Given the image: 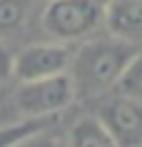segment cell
<instances>
[{
	"label": "cell",
	"instance_id": "obj_1",
	"mask_svg": "<svg viewBox=\"0 0 142 147\" xmlns=\"http://www.w3.org/2000/svg\"><path fill=\"white\" fill-rule=\"evenodd\" d=\"M137 50L140 47L130 45L110 32L105 38L82 40V45L72 53L70 70H67L75 87V97L95 100L115 90Z\"/></svg>",
	"mask_w": 142,
	"mask_h": 147
},
{
	"label": "cell",
	"instance_id": "obj_2",
	"mask_svg": "<svg viewBox=\"0 0 142 147\" xmlns=\"http://www.w3.org/2000/svg\"><path fill=\"white\" fill-rule=\"evenodd\" d=\"M105 28L102 0H47L42 10V30L57 42L87 40Z\"/></svg>",
	"mask_w": 142,
	"mask_h": 147
},
{
	"label": "cell",
	"instance_id": "obj_3",
	"mask_svg": "<svg viewBox=\"0 0 142 147\" xmlns=\"http://www.w3.org/2000/svg\"><path fill=\"white\" fill-rule=\"evenodd\" d=\"M75 97V87L67 72L63 75H52V78L42 80H30V82H20L15 90V107L20 115L28 120H38V117H55L72 105Z\"/></svg>",
	"mask_w": 142,
	"mask_h": 147
},
{
	"label": "cell",
	"instance_id": "obj_4",
	"mask_svg": "<svg viewBox=\"0 0 142 147\" xmlns=\"http://www.w3.org/2000/svg\"><path fill=\"white\" fill-rule=\"evenodd\" d=\"M70 60H72V50L67 47V42H57V40L32 42L13 57V75L20 82L63 75L70 70Z\"/></svg>",
	"mask_w": 142,
	"mask_h": 147
},
{
	"label": "cell",
	"instance_id": "obj_5",
	"mask_svg": "<svg viewBox=\"0 0 142 147\" xmlns=\"http://www.w3.org/2000/svg\"><path fill=\"white\" fill-rule=\"evenodd\" d=\"M97 120L110 130L120 147H142V102L130 95H115L97 112Z\"/></svg>",
	"mask_w": 142,
	"mask_h": 147
},
{
	"label": "cell",
	"instance_id": "obj_6",
	"mask_svg": "<svg viewBox=\"0 0 142 147\" xmlns=\"http://www.w3.org/2000/svg\"><path fill=\"white\" fill-rule=\"evenodd\" d=\"M105 30L135 47H142V0H107Z\"/></svg>",
	"mask_w": 142,
	"mask_h": 147
},
{
	"label": "cell",
	"instance_id": "obj_7",
	"mask_svg": "<svg viewBox=\"0 0 142 147\" xmlns=\"http://www.w3.org/2000/svg\"><path fill=\"white\" fill-rule=\"evenodd\" d=\"M67 147H120V142L110 135L97 115L82 117L70 127L67 135Z\"/></svg>",
	"mask_w": 142,
	"mask_h": 147
},
{
	"label": "cell",
	"instance_id": "obj_8",
	"mask_svg": "<svg viewBox=\"0 0 142 147\" xmlns=\"http://www.w3.org/2000/svg\"><path fill=\"white\" fill-rule=\"evenodd\" d=\"M32 13V0H0V32L20 30Z\"/></svg>",
	"mask_w": 142,
	"mask_h": 147
},
{
	"label": "cell",
	"instance_id": "obj_9",
	"mask_svg": "<svg viewBox=\"0 0 142 147\" xmlns=\"http://www.w3.org/2000/svg\"><path fill=\"white\" fill-rule=\"evenodd\" d=\"M52 125V117H38V120H17V122H10V125H3L0 127V147H13L15 142H20L23 137L32 135L38 130H45Z\"/></svg>",
	"mask_w": 142,
	"mask_h": 147
},
{
	"label": "cell",
	"instance_id": "obj_10",
	"mask_svg": "<svg viewBox=\"0 0 142 147\" xmlns=\"http://www.w3.org/2000/svg\"><path fill=\"white\" fill-rule=\"evenodd\" d=\"M117 92L130 95V97H135V100L142 102V47L132 55V60H130V65H127L125 75L120 78Z\"/></svg>",
	"mask_w": 142,
	"mask_h": 147
},
{
	"label": "cell",
	"instance_id": "obj_11",
	"mask_svg": "<svg viewBox=\"0 0 142 147\" xmlns=\"http://www.w3.org/2000/svg\"><path fill=\"white\" fill-rule=\"evenodd\" d=\"M13 147H63V145H60V140H57L55 135H50L47 127H45V130H38V132H32V135H28V137H23Z\"/></svg>",
	"mask_w": 142,
	"mask_h": 147
},
{
	"label": "cell",
	"instance_id": "obj_12",
	"mask_svg": "<svg viewBox=\"0 0 142 147\" xmlns=\"http://www.w3.org/2000/svg\"><path fill=\"white\" fill-rule=\"evenodd\" d=\"M13 57H15V55L0 42V85L8 78H13Z\"/></svg>",
	"mask_w": 142,
	"mask_h": 147
}]
</instances>
